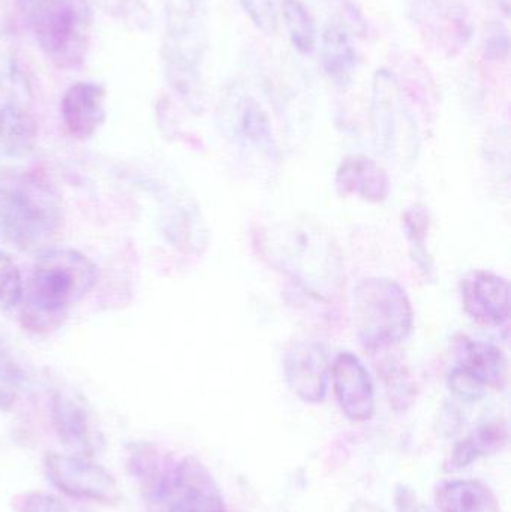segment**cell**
Listing matches in <instances>:
<instances>
[{"instance_id":"cell-29","label":"cell","mask_w":511,"mask_h":512,"mask_svg":"<svg viewBox=\"0 0 511 512\" xmlns=\"http://www.w3.org/2000/svg\"><path fill=\"white\" fill-rule=\"evenodd\" d=\"M449 388L456 397L465 402H477L483 399L486 393V387L482 382L477 381L473 375L458 366L450 373Z\"/></svg>"},{"instance_id":"cell-26","label":"cell","mask_w":511,"mask_h":512,"mask_svg":"<svg viewBox=\"0 0 511 512\" xmlns=\"http://www.w3.org/2000/svg\"><path fill=\"white\" fill-rule=\"evenodd\" d=\"M24 297L20 268L8 252L0 251V307L14 309Z\"/></svg>"},{"instance_id":"cell-2","label":"cell","mask_w":511,"mask_h":512,"mask_svg":"<svg viewBox=\"0 0 511 512\" xmlns=\"http://www.w3.org/2000/svg\"><path fill=\"white\" fill-rule=\"evenodd\" d=\"M98 268L74 249H53L36 261L27 286L21 321L27 330L47 331L62 324L69 309L96 285Z\"/></svg>"},{"instance_id":"cell-3","label":"cell","mask_w":511,"mask_h":512,"mask_svg":"<svg viewBox=\"0 0 511 512\" xmlns=\"http://www.w3.org/2000/svg\"><path fill=\"white\" fill-rule=\"evenodd\" d=\"M207 47L203 0H165L162 63L171 89L200 114L206 104L201 65Z\"/></svg>"},{"instance_id":"cell-11","label":"cell","mask_w":511,"mask_h":512,"mask_svg":"<svg viewBox=\"0 0 511 512\" xmlns=\"http://www.w3.org/2000/svg\"><path fill=\"white\" fill-rule=\"evenodd\" d=\"M51 421L62 444L75 456H96L104 445V436L86 400L71 391L53 393L50 403Z\"/></svg>"},{"instance_id":"cell-28","label":"cell","mask_w":511,"mask_h":512,"mask_svg":"<svg viewBox=\"0 0 511 512\" xmlns=\"http://www.w3.org/2000/svg\"><path fill=\"white\" fill-rule=\"evenodd\" d=\"M15 510L17 512H69V507L53 493L33 490L15 499Z\"/></svg>"},{"instance_id":"cell-14","label":"cell","mask_w":511,"mask_h":512,"mask_svg":"<svg viewBox=\"0 0 511 512\" xmlns=\"http://www.w3.org/2000/svg\"><path fill=\"white\" fill-rule=\"evenodd\" d=\"M465 312L483 325L500 327L509 321L510 286L504 277L491 271H473L462 282Z\"/></svg>"},{"instance_id":"cell-18","label":"cell","mask_w":511,"mask_h":512,"mask_svg":"<svg viewBox=\"0 0 511 512\" xmlns=\"http://www.w3.org/2000/svg\"><path fill=\"white\" fill-rule=\"evenodd\" d=\"M176 463L177 460L162 453L155 445L138 444L132 448L128 468L147 499L153 502H164Z\"/></svg>"},{"instance_id":"cell-7","label":"cell","mask_w":511,"mask_h":512,"mask_svg":"<svg viewBox=\"0 0 511 512\" xmlns=\"http://www.w3.org/2000/svg\"><path fill=\"white\" fill-rule=\"evenodd\" d=\"M44 469L50 483L71 498L104 505H117L122 501L116 478L87 457L47 453Z\"/></svg>"},{"instance_id":"cell-32","label":"cell","mask_w":511,"mask_h":512,"mask_svg":"<svg viewBox=\"0 0 511 512\" xmlns=\"http://www.w3.org/2000/svg\"><path fill=\"white\" fill-rule=\"evenodd\" d=\"M507 51H509V38L506 35L494 36L486 44V57H491V59H500V57L506 56Z\"/></svg>"},{"instance_id":"cell-10","label":"cell","mask_w":511,"mask_h":512,"mask_svg":"<svg viewBox=\"0 0 511 512\" xmlns=\"http://www.w3.org/2000/svg\"><path fill=\"white\" fill-rule=\"evenodd\" d=\"M284 375L288 387L302 402H324L332 375L329 349L317 340L293 343L285 352Z\"/></svg>"},{"instance_id":"cell-17","label":"cell","mask_w":511,"mask_h":512,"mask_svg":"<svg viewBox=\"0 0 511 512\" xmlns=\"http://www.w3.org/2000/svg\"><path fill=\"white\" fill-rule=\"evenodd\" d=\"M336 189L342 197H356L368 203H383L390 192V180L384 168L366 156H348L336 173Z\"/></svg>"},{"instance_id":"cell-24","label":"cell","mask_w":511,"mask_h":512,"mask_svg":"<svg viewBox=\"0 0 511 512\" xmlns=\"http://www.w3.org/2000/svg\"><path fill=\"white\" fill-rule=\"evenodd\" d=\"M26 370L11 351L0 345V411H9L26 385Z\"/></svg>"},{"instance_id":"cell-25","label":"cell","mask_w":511,"mask_h":512,"mask_svg":"<svg viewBox=\"0 0 511 512\" xmlns=\"http://www.w3.org/2000/svg\"><path fill=\"white\" fill-rule=\"evenodd\" d=\"M404 225L408 240L413 246V255L417 259V264L428 273L431 270V262H429L425 242L429 228V215L425 207L414 206L408 209L405 212Z\"/></svg>"},{"instance_id":"cell-13","label":"cell","mask_w":511,"mask_h":512,"mask_svg":"<svg viewBox=\"0 0 511 512\" xmlns=\"http://www.w3.org/2000/svg\"><path fill=\"white\" fill-rule=\"evenodd\" d=\"M330 376L345 417L351 421L371 420L375 412L374 384L362 361L350 352H342L333 361Z\"/></svg>"},{"instance_id":"cell-31","label":"cell","mask_w":511,"mask_h":512,"mask_svg":"<svg viewBox=\"0 0 511 512\" xmlns=\"http://www.w3.org/2000/svg\"><path fill=\"white\" fill-rule=\"evenodd\" d=\"M393 501L398 512H435L407 484H398L393 492Z\"/></svg>"},{"instance_id":"cell-8","label":"cell","mask_w":511,"mask_h":512,"mask_svg":"<svg viewBox=\"0 0 511 512\" xmlns=\"http://www.w3.org/2000/svg\"><path fill=\"white\" fill-rule=\"evenodd\" d=\"M36 135L32 89L26 72L11 56L0 57V143L24 149Z\"/></svg>"},{"instance_id":"cell-6","label":"cell","mask_w":511,"mask_h":512,"mask_svg":"<svg viewBox=\"0 0 511 512\" xmlns=\"http://www.w3.org/2000/svg\"><path fill=\"white\" fill-rule=\"evenodd\" d=\"M60 219L59 198L38 177L20 176L0 188V234L20 248L44 245Z\"/></svg>"},{"instance_id":"cell-19","label":"cell","mask_w":511,"mask_h":512,"mask_svg":"<svg viewBox=\"0 0 511 512\" xmlns=\"http://www.w3.org/2000/svg\"><path fill=\"white\" fill-rule=\"evenodd\" d=\"M458 367L473 375L486 388L501 390L507 382V358L491 343L461 337L456 345Z\"/></svg>"},{"instance_id":"cell-20","label":"cell","mask_w":511,"mask_h":512,"mask_svg":"<svg viewBox=\"0 0 511 512\" xmlns=\"http://www.w3.org/2000/svg\"><path fill=\"white\" fill-rule=\"evenodd\" d=\"M435 502L441 512H501L500 502L491 487L477 480L437 484Z\"/></svg>"},{"instance_id":"cell-21","label":"cell","mask_w":511,"mask_h":512,"mask_svg":"<svg viewBox=\"0 0 511 512\" xmlns=\"http://www.w3.org/2000/svg\"><path fill=\"white\" fill-rule=\"evenodd\" d=\"M509 430L503 421H491L477 427L473 433L455 445L446 462V471L455 472L468 468L482 457L492 456L506 447Z\"/></svg>"},{"instance_id":"cell-33","label":"cell","mask_w":511,"mask_h":512,"mask_svg":"<svg viewBox=\"0 0 511 512\" xmlns=\"http://www.w3.org/2000/svg\"><path fill=\"white\" fill-rule=\"evenodd\" d=\"M347 512H387L380 507V505L374 504V502L366 501V499H357L353 504L350 505Z\"/></svg>"},{"instance_id":"cell-23","label":"cell","mask_w":511,"mask_h":512,"mask_svg":"<svg viewBox=\"0 0 511 512\" xmlns=\"http://www.w3.org/2000/svg\"><path fill=\"white\" fill-rule=\"evenodd\" d=\"M282 15L294 48L299 53L311 54L317 45L314 20L302 0H284Z\"/></svg>"},{"instance_id":"cell-1","label":"cell","mask_w":511,"mask_h":512,"mask_svg":"<svg viewBox=\"0 0 511 512\" xmlns=\"http://www.w3.org/2000/svg\"><path fill=\"white\" fill-rule=\"evenodd\" d=\"M261 258L318 300L330 301L345 283L341 249L329 231L303 219H285L255 233Z\"/></svg>"},{"instance_id":"cell-30","label":"cell","mask_w":511,"mask_h":512,"mask_svg":"<svg viewBox=\"0 0 511 512\" xmlns=\"http://www.w3.org/2000/svg\"><path fill=\"white\" fill-rule=\"evenodd\" d=\"M384 379H386L387 390H389L393 403L401 408H407L413 402L414 397V385L410 376L405 375L404 369L401 367H389Z\"/></svg>"},{"instance_id":"cell-22","label":"cell","mask_w":511,"mask_h":512,"mask_svg":"<svg viewBox=\"0 0 511 512\" xmlns=\"http://www.w3.org/2000/svg\"><path fill=\"white\" fill-rule=\"evenodd\" d=\"M321 63L330 80L338 86H347L359 66V54L347 30L339 24H330L321 39Z\"/></svg>"},{"instance_id":"cell-9","label":"cell","mask_w":511,"mask_h":512,"mask_svg":"<svg viewBox=\"0 0 511 512\" xmlns=\"http://www.w3.org/2000/svg\"><path fill=\"white\" fill-rule=\"evenodd\" d=\"M164 502L168 512H227L221 487L192 456L177 460Z\"/></svg>"},{"instance_id":"cell-4","label":"cell","mask_w":511,"mask_h":512,"mask_svg":"<svg viewBox=\"0 0 511 512\" xmlns=\"http://www.w3.org/2000/svg\"><path fill=\"white\" fill-rule=\"evenodd\" d=\"M15 6L48 62L59 69L83 65L92 27L86 0H15Z\"/></svg>"},{"instance_id":"cell-16","label":"cell","mask_w":511,"mask_h":512,"mask_svg":"<svg viewBox=\"0 0 511 512\" xmlns=\"http://www.w3.org/2000/svg\"><path fill=\"white\" fill-rule=\"evenodd\" d=\"M105 87L93 81H78L68 87L60 104L66 131L77 138L93 137L105 120Z\"/></svg>"},{"instance_id":"cell-12","label":"cell","mask_w":511,"mask_h":512,"mask_svg":"<svg viewBox=\"0 0 511 512\" xmlns=\"http://www.w3.org/2000/svg\"><path fill=\"white\" fill-rule=\"evenodd\" d=\"M372 122L378 152L386 156L398 150L401 129L413 126L402 107L398 81L387 69H380L372 84Z\"/></svg>"},{"instance_id":"cell-27","label":"cell","mask_w":511,"mask_h":512,"mask_svg":"<svg viewBox=\"0 0 511 512\" xmlns=\"http://www.w3.org/2000/svg\"><path fill=\"white\" fill-rule=\"evenodd\" d=\"M246 14L258 30L267 36H273L278 30V12L273 0H239Z\"/></svg>"},{"instance_id":"cell-15","label":"cell","mask_w":511,"mask_h":512,"mask_svg":"<svg viewBox=\"0 0 511 512\" xmlns=\"http://www.w3.org/2000/svg\"><path fill=\"white\" fill-rule=\"evenodd\" d=\"M224 114V128L237 144L269 159L278 155L272 122L263 105L252 96H240Z\"/></svg>"},{"instance_id":"cell-5","label":"cell","mask_w":511,"mask_h":512,"mask_svg":"<svg viewBox=\"0 0 511 512\" xmlns=\"http://www.w3.org/2000/svg\"><path fill=\"white\" fill-rule=\"evenodd\" d=\"M353 322L368 351H381L404 342L414 325V312L405 289L386 277H366L353 292Z\"/></svg>"}]
</instances>
